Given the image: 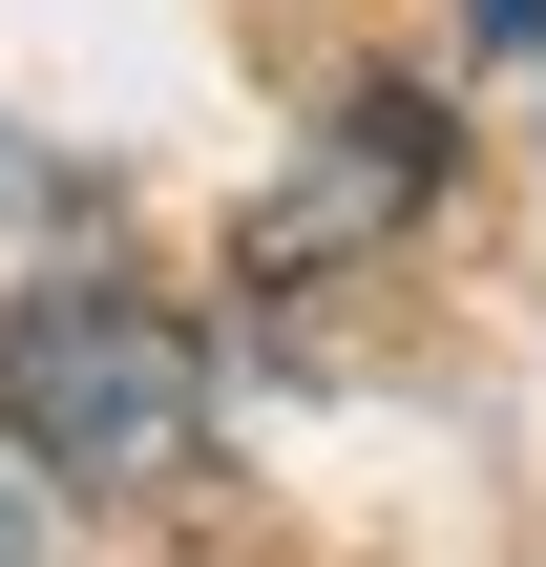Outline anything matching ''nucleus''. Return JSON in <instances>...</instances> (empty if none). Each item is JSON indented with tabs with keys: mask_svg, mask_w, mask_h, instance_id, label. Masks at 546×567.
I'll use <instances>...</instances> for the list:
<instances>
[{
	"mask_svg": "<svg viewBox=\"0 0 546 567\" xmlns=\"http://www.w3.org/2000/svg\"><path fill=\"white\" fill-rule=\"evenodd\" d=\"M42 210H63V168H42V147L0 126V231H42Z\"/></svg>",
	"mask_w": 546,
	"mask_h": 567,
	"instance_id": "obj_2",
	"label": "nucleus"
},
{
	"mask_svg": "<svg viewBox=\"0 0 546 567\" xmlns=\"http://www.w3.org/2000/svg\"><path fill=\"white\" fill-rule=\"evenodd\" d=\"M0 442H21L42 484H189V442H210L189 316L126 295V274H42V295L0 316Z\"/></svg>",
	"mask_w": 546,
	"mask_h": 567,
	"instance_id": "obj_1",
	"label": "nucleus"
},
{
	"mask_svg": "<svg viewBox=\"0 0 546 567\" xmlns=\"http://www.w3.org/2000/svg\"><path fill=\"white\" fill-rule=\"evenodd\" d=\"M505 21H546V0H505Z\"/></svg>",
	"mask_w": 546,
	"mask_h": 567,
	"instance_id": "obj_4",
	"label": "nucleus"
},
{
	"mask_svg": "<svg viewBox=\"0 0 546 567\" xmlns=\"http://www.w3.org/2000/svg\"><path fill=\"white\" fill-rule=\"evenodd\" d=\"M0 567H42V484H21V442H0Z\"/></svg>",
	"mask_w": 546,
	"mask_h": 567,
	"instance_id": "obj_3",
	"label": "nucleus"
}]
</instances>
